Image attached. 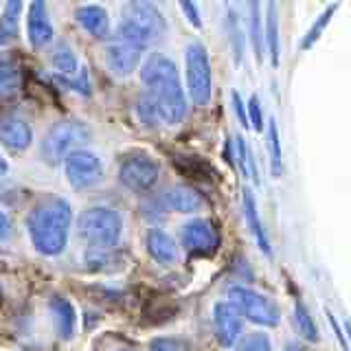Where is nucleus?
<instances>
[{"label": "nucleus", "instance_id": "f257e3e1", "mask_svg": "<svg viewBox=\"0 0 351 351\" xmlns=\"http://www.w3.org/2000/svg\"><path fill=\"white\" fill-rule=\"evenodd\" d=\"M141 82L147 86V95L162 123L178 125L186 114V99L173 60L162 53H152L141 66Z\"/></svg>", "mask_w": 351, "mask_h": 351}, {"label": "nucleus", "instance_id": "f03ea898", "mask_svg": "<svg viewBox=\"0 0 351 351\" xmlns=\"http://www.w3.org/2000/svg\"><path fill=\"white\" fill-rule=\"evenodd\" d=\"M73 208L69 200L49 195L40 200L27 215V233L31 244L44 257H58L69 246Z\"/></svg>", "mask_w": 351, "mask_h": 351}, {"label": "nucleus", "instance_id": "7ed1b4c3", "mask_svg": "<svg viewBox=\"0 0 351 351\" xmlns=\"http://www.w3.org/2000/svg\"><path fill=\"white\" fill-rule=\"evenodd\" d=\"M165 33V18L154 3H128L119 25V40L141 51L156 44Z\"/></svg>", "mask_w": 351, "mask_h": 351}, {"label": "nucleus", "instance_id": "20e7f679", "mask_svg": "<svg viewBox=\"0 0 351 351\" xmlns=\"http://www.w3.org/2000/svg\"><path fill=\"white\" fill-rule=\"evenodd\" d=\"M77 233L95 252L112 250L123 235V217L117 208L90 206L77 219Z\"/></svg>", "mask_w": 351, "mask_h": 351}, {"label": "nucleus", "instance_id": "39448f33", "mask_svg": "<svg viewBox=\"0 0 351 351\" xmlns=\"http://www.w3.org/2000/svg\"><path fill=\"white\" fill-rule=\"evenodd\" d=\"M93 141V130L88 128L84 121L77 119H64L53 123L49 132L44 134L40 143V158L55 167V165L64 162L69 154L84 149V145Z\"/></svg>", "mask_w": 351, "mask_h": 351}, {"label": "nucleus", "instance_id": "423d86ee", "mask_svg": "<svg viewBox=\"0 0 351 351\" xmlns=\"http://www.w3.org/2000/svg\"><path fill=\"white\" fill-rule=\"evenodd\" d=\"M184 66H186V88H189L191 101L204 108L211 101L213 75H211V62H208L206 49L200 42H191L184 49Z\"/></svg>", "mask_w": 351, "mask_h": 351}, {"label": "nucleus", "instance_id": "0eeeda50", "mask_svg": "<svg viewBox=\"0 0 351 351\" xmlns=\"http://www.w3.org/2000/svg\"><path fill=\"white\" fill-rule=\"evenodd\" d=\"M228 299L230 303H235L239 307V312L244 314L248 321L263 325V327H277L281 312L274 301H270L266 294L255 292L244 285H233L228 290Z\"/></svg>", "mask_w": 351, "mask_h": 351}, {"label": "nucleus", "instance_id": "6e6552de", "mask_svg": "<svg viewBox=\"0 0 351 351\" xmlns=\"http://www.w3.org/2000/svg\"><path fill=\"white\" fill-rule=\"evenodd\" d=\"M160 165L154 160L149 154L134 152L121 160L119 165V180L123 182L132 191H149L158 182Z\"/></svg>", "mask_w": 351, "mask_h": 351}, {"label": "nucleus", "instance_id": "1a4fd4ad", "mask_svg": "<svg viewBox=\"0 0 351 351\" xmlns=\"http://www.w3.org/2000/svg\"><path fill=\"white\" fill-rule=\"evenodd\" d=\"M64 173L73 189H90L104 180V165L95 152L77 149L64 158Z\"/></svg>", "mask_w": 351, "mask_h": 351}, {"label": "nucleus", "instance_id": "9d476101", "mask_svg": "<svg viewBox=\"0 0 351 351\" xmlns=\"http://www.w3.org/2000/svg\"><path fill=\"white\" fill-rule=\"evenodd\" d=\"M180 241L186 248V252L202 257L213 255L219 246L217 230L208 219H191V222H186L180 230Z\"/></svg>", "mask_w": 351, "mask_h": 351}, {"label": "nucleus", "instance_id": "9b49d317", "mask_svg": "<svg viewBox=\"0 0 351 351\" xmlns=\"http://www.w3.org/2000/svg\"><path fill=\"white\" fill-rule=\"evenodd\" d=\"M241 314L239 307L230 301H219L213 305V332L222 347L235 345L241 332Z\"/></svg>", "mask_w": 351, "mask_h": 351}, {"label": "nucleus", "instance_id": "f8f14e48", "mask_svg": "<svg viewBox=\"0 0 351 351\" xmlns=\"http://www.w3.org/2000/svg\"><path fill=\"white\" fill-rule=\"evenodd\" d=\"M104 62H106V69L114 77H119V80H125V77H130L138 69L141 49L132 47V44H128V42L117 40V42L108 44V47H106Z\"/></svg>", "mask_w": 351, "mask_h": 351}, {"label": "nucleus", "instance_id": "ddd939ff", "mask_svg": "<svg viewBox=\"0 0 351 351\" xmlns=\"http://www.w3.org/2000/svg\"><path fill=\"white\" fill-rule=\"evenodd\" d=\"M53 36H55V29L51 25L47 5H44L42 0H36V3L29 5V11H27V38H29V44L33 49H44L47 44L53 42Z\"/></svg>", "mask_w": 351, "mask_h": 351}, {"label": "nucleus", "instance_id": "4468645a", "mask_svg": "<svg viewBox=\"0 0 351 351\" xmlns=\"http://www.w3.org/2000/svg\"><path fill=\"white\" fill-rule=\"evenodd\" d=\"M0 141L9 149L25 152L33 143V130L27 123V119H22L18 114H5L0 119Z\"/></svg>", "mask_w": 351, "mask_h": 351}, {"label": "nucleus", "instance_id": "2eb2a0df", "mask_svg": "<svg viewBox=\"0 0 351 351\" xmlns=\"http://www.w3.org/2000/svg\"><path fill=\"white\" fill-rule=\"evenodd\" d=\"M75 20L88 36L101 40L110 31V18L108 11L101 5H80L75 9Z\"/></svg>", "mask_w": 351, "mask_h": 351}, {"label": "nucleus", "instance_id": "dca6fc26", "mask_svg": "<svg viewBox=\"0 0 351 351\" xmlns=\"http://www.w3.org/2000/svg\"><path fill=\"white\" fill-rule=\"evenodd\" d=\"M145 244H147L149 255L158 263H162V266H171V263L178 261V246H176V239L169 233H165L162 228H149Z\"/></svg>", "mask_w": 351, "mask_h": 351}, {"label": "nucleus", "instance_id": "f3484780", "mask_svg": "<svg viewBox=\"0 0 351 351\" xmlns=\"http://www.w3.org/2000/svg\"><path fill=\"white\" fill-rule=\"evenodd\" d=\"M165 202L176 213H197L204 206V197L197 193L193 186L176 184L165 193Z\"/></svg>", "mask_w": 351, "mask_h": 351}, {"label": "nucleus", "instance_id": "a211bd4d", "mask_svg": "<svg viewBox=\"0 0 351 351\" xmlns=\"http://www.w3.org/2000/svg\"><path fill=\"white\" fill-rule=\"evenodd\" d=\"M49 310L53 314V321H55V329L62 340H71L75 336V323H77V314H75V307L71 305L69 299L64 296H53L49 301Z\"/></svg>", "mask_w": 351, "mask_h": 351}, {"label": "nucleus", "instance_id": "6ab92c4d", "mask_svg": "<svg viewBox=\"0 0 351 351\" xmlns=\"http://www.w3.org/2000/svg\"><path fill=\"white\" fill-rule=\"evenodd\" d=\"M51 66H53V71L58 73V77H66V80H73V77L80 75V60H77L75 51L66 42H60L58 47L53 49Z\"/></svg>", "mask_w": 351, "mask_h": 351}, {"label": "nucleus", "instance_id": "aec40b11", "mask_svg": "<svg viewBox=\"0 0 351 351\" xmlns=\"http://www.w3.org/2000/svg\"><path fill=\"white\" fill-rule=\"evenodd\" d=\"M244 215H246V222H248V228L252 237L257 239V246L266 252V255H270V241H268V235L266 230H263L261 226V219H259V213H257V204H255V197H252V193L246 189L244 191Z\"/></svg>", "mask_w": 351, "mask_h": 351}, {"label": "nucleus", "instance_id": "412c9836", "mask_svg": "<svg viewBox=\"0 0 351 351\" xmlns=\"http://www.w3.org/2000/svg\"><path fill=\"white\" fill-rule=\"evenodd\" d=\"M176 167L184 176H189V178L200 180V182H211L215 178V169L206 160L197 156H178L176 158Z\"/></svg>", "mask_w": 351, "mask_h": 351}, {"label": "nucleus", "instance_id": "4be33fe9", "mask_svg": "<svg viewBox=\"0 0 351 351\" xmlns=\"http://www.w3.org/2000/svg\"><path fill=\"white\" fill-rule=\"evenodd\" d=\"M266 49L270 53V62L277 66L279 64V18H277V5L268 3L266 5Z\"/></svg>", "mask_w": 351, "mask_h": 351}, {"label": "nucleus", "instance_id": "5701e85b", "mask_svg": "<svg viewBox=\"0 0 351 351\" xmlns=\"http://www.w3.org/2000/svg\"><path fill=\"white\" fill-rule=\"evenodd\" d=\"M20 90V69L16 62L0 60V97L9 99Z\"/></svg>", "mask_w": 351, "mask_h": 351}, {"label": "nucleus", "instance_id": "b1692460", "mask_svg": "<svg viewBox=\"0 0 351 351\" xmlns=\"http://www.w3.org/2000/svg\"><path fill=\"white\" fill-rule=\"evenodd\" d=\"M20 14H22V3H18V0H11V3L3 5V16H0V42H7L9 38L16 36Z\"/></svg>", "mask_w": 351, "mask_h": 351}, {"label": "nucleus", "instance_id": "393cba45", "mask_svg": "<svg viewBox=\"0 0 351 351\" xmlns=\"http://www.w3.org/2000/svg\"><path fill=\"white\" fill-rule=\"evenodd\" d=\"M294 323H296V329H299V334L305 340H310V343H318L316 323H314L310 310H307L301 299H296V305H294Z\"/></svg>", "mask_w": 351, "mask_h": 351}, {"label": "nucleus", "instance_id": "a878e982", "mask_svg": "<svg viewBox=\"0 0 351 351\" xmlns=\"http://www.w3.org/2000/svg\"><path fill=\"white\" fill-rule=\"evenodd\" d=\"M259 3H250L248 5V14H250V38H252V47H255V58L261 62L263 53H266V36H263L261 29V14H259Z\"/></svg>", "mask_w": 351, "mask_h": 351}, {"label": "nucleus", "instance_id": "bb28decb", "mask_svg": "<svg viewBox=\"0 0 351 351\" xmlns=\"http://www.w3.org/2000/svg\"><path fill=\"white\" fill-rule=\"evenodd\" d=\"M268 141H270V162H272V173L281 176L283 169V154H281V143H279V128L277 121H270L268 125Z\"/></svg>", "mask_w": 351, "mask_h": 351}, {"label": "nucleus", "instance_id": "cd10ccee", "mask_svg": "<svg viewBox=\"0 0 351 351\" xmlns=\"http://www.w3.org/2000/svg\"><path fill=\"white\" fill-rule=\"evenodd\" d=\"M336 9H338V5L334 3L332 7L323 11L321 18H318V20L314 22V27H312L310 31H307V33H305V38L301 40V51H307V49H310V47H312V44H314L318 38H321L323 29L329 25V20H332V16H334V11H336Z\"/></svg>", "mask_w": 351, "mask_h": 351}, {"label": "nucleus", "instance_id": "c85d7f7f", "mask_svg": "<svg viewBox=\"0 0 351 351\" xmlns=\"http://www.w3.org/2000/svg\"><path fill=\"white\" fill-rule=\"evenodd\" d=\"M235 351H272V345H270V338L266 334L252 332V334H246L239 340Z\"/></svg>", "mask_w": 351, "mask_h": 351}, {"label": "nucleus", "instance_id": "c756f323", "mask_svg": "<svg viewBox=\"0 0 351 351\" xmlns=\"http://www.w3.org/2000/svg\"><path fill=\"white\" fill-rule=\"evenodd\" d=\"M138 117H141V121H143V125H158L160 123V117H158V112H156V106H154V101H152V97L145 93V95H141V99H138Z\"/></svg>", "mask_w": 351, "mask_h": 351}, {"label": "nucleus", "instance_id": "7c9ffc66", "mask_svg": "<svg viewBox=\"0 0 351 351\" xmlns=\"http://www.w3.org/2000/svg\"><path fill=\"white\" fill-rule=\"evenodd\" d=\"M248 110H250V117H248V123L255 128V130H261L263 128V114H261V104L257 95L250 97V104H248Z\"/></svg>", "mask_w": 351, "mask_h": 351}, {"label": "nucleus", "instance_id": "2f4dec72", "mask_svg": "<svg viewBox=\"0 0 351 351\" xmlns=\"http://www.w3.org/2000/svg\"><path fill=\"white\" fill-rule=\"evenodd\" d=\"M228 31H230V40H233V51H235V58L237 60H241V29H239V25H237V20H235V16L230 14V18H228Z\"/></svg>", "mask_w": 351, "mask_h": 351}, {"label": "nucleus", "instance_id": "473e14b6", "mask_svg": "<svg viewBox=\"0 0 351 351\" xmlns=\"http://www.w3.org/2000/svg\"><path fill=\"white\" fill-rule=\"evenodd\" d=\"M180 9L184 11V16L189 18V22L195 27V29H200L202 27V20H200V11H197V7L193 3H180Z\"/></svg>", "mask_w": 351, "mask_h": 351}, {"label": "nucleus", "instance_id": "72a5a7b5", "mask_svg": "<svg viewBox=\"0 0 351 351\" xmlns=\"http://www.w3.org/2000/svg\"><path fill=\"white\" fill-rule=\"evenodd\" d=\"M230 99H233V106H235V112L239 117V123L244 125V128H248L250 125L248 123V114H246V110H244V101H241L239 93H233V95H230Z\"/></svg>", "mask_w": 351, "mask_h": 351}, {"label": "nucleus", "instance_id": "f704fd0d", "mask_svg": "<svg viewBox=\"0 0 351 351\" xmlns=\"http://www.w3.org/2000/svg\"><path fill=\"white\" fill-rule=\"evenodd\" d=\"M14 224H11V217L0 208V239H9L11 237V233H14Z\"/></svg>", "mask_w": 351, "mask_h": 351}, {"label": "nucleus", "instance_id": "c9c22d12", "mask_svg": "<svg viewBox=\"0 0 351 351\" xmlns=\"http://www.w3.org/2000/svg\"><path fill=\"white\" fill-rule=\"evenodd\" d=\"M152 351H178V347H176L173 340H154Z\"/></svg>", "mask_w": 351, "mask_h": 351}, {"label": "nucleus", "instance_id": "e433bc0d", "mask_svg": "<svg viewBox=\"0 0 351 351\" xmlns=\"http://www.w3.org/2000/svg\"><path fill=\"white\" fill-rule=\"evenodd\" d=\"M283 351H305V347H301L299 343H285Z\"/></svg>", "mask_w": 351, "mask_h": 351}, {"label": "nucleus", "instance_id": "4c0bfd02", "mask_svg": "<svg viewBox=\"0 0 351 351\" xmlns=\"http://www.w3.org/2000/svg\"><path fill=\"white\" fill-rule=\"evenodd\" d=\"M9 171V162L5 160V156H3V152H0V176H5Z\"/></svg>", "mask_w": 351, "mask_h": 351}, {"label": "nucleus", "instance_id": "58836bf2", "mask_svg": "<svg viewBox=\"0 0 351 351\" xmlns=\"http://www.w3.org/2000/svg\"><path fill=\"white\" fill-rule=\"evenodd\" d=\"M347 332H349V338H351V325H347Z\"/></svg>", "mask_w": 351, "mask_h": 351}, {"label": "nucleus", "instance_id": "ea45409f", "mask_svg": "<svg viewBox=\"0 0 351 351\" xmlns=\"http://www.w3.org/2000/svg\"><path fill=\"white\" fill-rule=\"evenodd\" d=\"M119 351H132V349H119Z\"/></svg>", "mask_w": 351, "mask_h": 351}, {"label": "nucleus", "instance_id": "a19ab883", "mask_svg": "<svg viewBox=\"0 0 351 351\" xmlns=\"http://www.w3.org/2000/svg\"><path fill=\"white\" fill-rule=\"evenodd\" d=\"M0 11H3V5H0Z\"/></svg>", "mask_w": 351, "mask_h": 351}]
</instances>
